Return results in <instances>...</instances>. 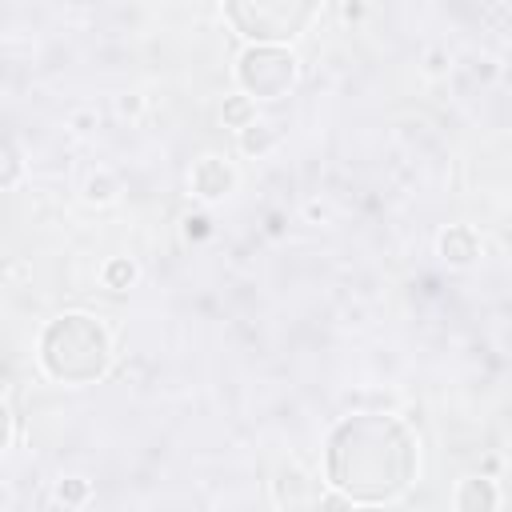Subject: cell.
<instances>
[{"instance_id": "1", "label": "cell", "mask_w": 512, "mask_h": 512, "mask_svg": "<svg viewBox=\"0 0 512 512\" xmlns=\"http://www.w3.org/2000/svg\"><path fill=\"white\" fill-rule=\"evenodd\" d=\"M416 472V444L392 416H352L328 440V480L352 500H392Z\"/></svg>"}, {"instance_id": "2", "label": "cell", "mask_w": 512, "mask_h": 512, "mask_svg": "<svg viewBox=\"0 0 512 512\" xmlns=\"http://www.w3.org/2000/svg\"><path fill=\"white\" fill-rule=\"evenodd\" d=\"M108 360V340L88 316H64L44 332V364L60 380H92Z\"/></svg>"}, {"instance_id": "3", "label": "cell", "mask_w": 512, "mask_h": 512, "mask_svg": "<svg viewBox=\"0 0 512 512\" xmlns=\"http://www.w3.org/2000/svg\"><path fill=\"white\" fill-rule=\"evenodd\" d=\"M228 20L256 44L292 40L316 12V0H224Z\"/></svg>"}, {"instance_id": "4", "label": "cell", "mask_w": 512, "mask_h": 512, "mask_svg": "<svg viewBox=\"0 0 512 512\" xmlns=\"http://www.w3.org/2000/svg\"><path fill=\"white\" fill-rule=\"evenodd\" d=\"M292 76H296L292 56H284L276 48H256V52H248L240 60V80L256 96H280L292 84Z\"/></svg>"}, {"instance_id": "5", "label": "cell", "mask_w": 512, "mask_h": 512, "mask_svg": "<svg viewBox=\"0 0 512 512\" xmlns=\"http://www.w3.org/2000/svg\"><path fill=\"white\" fill-rule=\"evenodd\" d=\"M476 500H484V504H492V492H488V488H480V484H472V488H468V492L460 496V504H464V508H468V504H476Z\"/></svg>"}]
</instances>
